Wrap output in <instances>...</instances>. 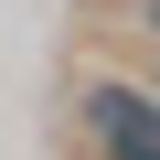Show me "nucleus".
Returning <instances> with one entry per match:
<instances>
[{
    "label": "nucleus",
    "instance_id": "1",
    "mask_svg": "<svg viewBox=\"0 0 160 160\" xmlns=\"http://www.w3.org/2000/svg\"><path fill=\"white\" fill-rule=\"evenodd\" d=\"M75 128H86V149H96V160H160V96H149V86L96 75V86L75 96Z\"/></svg>",
    "mask_w": 160,
    "mask_h": 160
},
{
    "label": "nucleus",
    "instance_id": "2",
    "mask_svg": "<svg viewBox=\"0 0 160 160\" xmlns=\"http://www.w3.org/2000/svg\"><path fill=\"white\" fill-rule=\"evenodd\" d=\"M139 32H149V43H160V0H139Z\"/></svg>",
    "mask_w": 160,
    "mask_h": 160
},
{
    "label": "nucleus",
    "instance_id": "3",
    "mask_svg": "<svg viewBox=\"0 0 160 160\" xmlns=\"http://www.w3.org/2000/svg\"><path fill=\"white\" fill-rule=\"evenodd\" d=\"M149 96H160V86H149Z\"/></svg>",
    "mask_w": 160,
    "mask_h": 160
}]
</instances>
